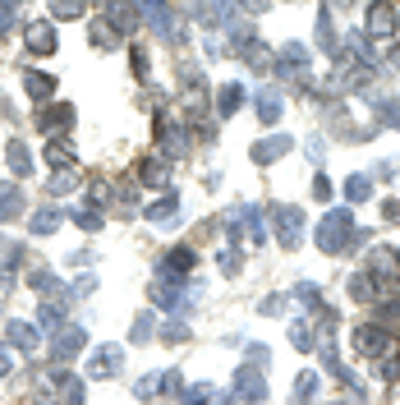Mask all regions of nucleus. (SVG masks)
I'll use <instances>...</instances> for the list:
<instances>
[{
    "mask_svg": "<svg viewBox=\"0 0 400 405\" xmlns=\"http://www.w3.org/2000/svg\"><path fill=\"white\" fill-rule=\"evenodd\" d=\"M350 235H355V217H350V207H336L331 217H322V226H318V244L327 249V254H340V249L350 244Z\"/></svg>",
    "mask_w": 400,
    "mask_h": 405,
    "instance_id": "f257e3e1",
    "label": "nucleus"
},
{
    "mask_svg": "<svg viewBox=\"0 0 400 405\" xmlns=\"http://www.w3.org/2000/svg\"><path fill=\"white\" fill-rule=\"evenodd\" d=\"M355 345H359V355H368V360H382V355H391V350H396V341L382 332V327H359Z\"/></svg>",
    "mask_w": 400,
    "mask_h": 405,
    "instance_id": "f03ea898",
    "label": "nucleus"
},
{
    "mask_svg": "<svg viewBox=\"0 0 400 405\" xmlns=\"http://www.w3.org/2000/svg\"><path fill=\"white\" fill-rule=\"evenodd\" d=\"M271 221H276V235L286 239V244H295L299 230H304V217H299L295 207H276V212H271Z\"/></svg>",
    "mask_w": 400,
    "mask_h": 405,
    "instance_id": "7ed1b4c3",
    "label": "nucleus"
},
{
    "mask_svg": "<svg viewBox=\"0 0 400 405\" xmlns=\"http://www.w3.org/2000/svg\"><path fill=\"white\" fill-rule=\"evenodd\" d=\"M368 33L373 37H391L396 33V9L391 5H373L368 9Z\"/></svg>",
    "mask_w": 400,
    "mask_h": 405,
    "instance_id": "20e7f679",
    "label": "nucleus"
},
{
    "mask_svg": "<svg viewBox=\"0 0 400 405\" xmlns=\"http://www.w3.org/2000/svg\"><path fill=\"white\" fill-rule=\"evenodd\" d=\"M28 46H33V51H55L51 23H33V28H28Z\"/></svg>",
    "mask_w": 400,
    "mask_h": 405,
    "instance_id": "39448f33",
    "label": "nucleus"
},
{
    "mask_svg": "<svg viewBox=\"0 0 400 405\" xmlns=\"http://www.w3.org/2000/svg\"><path fill=\"white\" fill-rule=\"evenodd\" d=\"M286 148H290V139L281 134V139H267V143H258V148H253V157H258V161H276Z\"/></svg>",
    "mask_w": 400,
    "mask_h": 405,
    "instance_id": "423d86ee",
    "label": "nucleus"
},
{
    "mask_svg": "<svg viewBox=\"0 0 400 405\" xmlns=\"http://www.w3.org/2000/svg\"><path fill=\"white\" fill-rule=\"evenodd\" d=\"M79 345H83V332H79V327H65V332L55 336V355H74Z\"/></svg>",
    "mask_w": 400,
    "mask_h": 405,
    "instance_id": "0eeeda50",
    "label": "nucleus"
},
{
    "mask_svg": "<svg viewBox=\"0 0 400 405\" xmlns=\"http://www.w3.org/2000/svg\"><path fill=\"white\" fill-rule=\"evenodd\" d=\"M18 217V189L14 185H0V221Z\"/></svg>",
    "mask_w": 400,
    "mask_h": 405,
    "instance_id": "6e6552de",
    "label": "nucleus"
},
{
    "mask_svg": "<svg viewBox=\"0 0 400 405\" xmlns=\"http://www.w3.org/2000/svg\"><path fill=\"white\" fill-rule=\"evenodd\" d=\"M262 392H267V387H262V378H253V373L244 369V373H239V396H244V401H262Z\"/></svg>",
    "mask_w": 400,
    "mask_h": 405,
    "instance_id": "1a4fd4ad",
    "label": "nucleus"
},
{
    "mask_svg": "<svg viewBox=\"0 0 400 405\" xmlns=\"http://www.w3.org/2000/svg\"><path fill=\"white\" fill-rule=\"evenodd\" d=\"M139 176H143V185H166V180H171V171H166L161 161H143Z\"/></svg>",
    "mask_w": 400,
    "mask_h": 405,
    "instance_id": "9d476101",
    "label": "nucleus"
},
{
    "mask_svg": "<svg viewBox=\"0 0 400 405\" xmlns=\"http://www.w3.org/2000/svg\"><path fill=\"white\" fill-rule=\"evenodd\" d=\"M55 226H60V212H51V207H46V212H37V217H33V230H37V235H51Z\"/></svg>",
    "mask_w": 400,
    "mask_h": 405,
    "instance_id": "9b49d317",
    "label": "nucleus"
},
{
    "mask_svg": "<svg viewBox=\"0 0 400 405\" xmlns=\"http://www.w3.org/2000/svg\"><path fill=\"white\" fill-rule=\"evenodd\" d=\"M28 92H33V102H46L51 97V79L46 74H28Z\"/></svg>",
    "mask_w": 400,
    "mask_h": 405,
    "instance_id": "f8f14e48",
    "label": "nucleus"
},
{
    "mask_svg": "<svg viewBox=\"0 0 400 405\" xmlns=\"http://www.w3.org/2000/svg\"><path fill=\"white\" fill-rule=\"evenodd\" d=\"M9 166H14V176H28V171H33L28 166V148L23 143H9Z\"/></svg>",
    "mask_w": 400,
    "mask_h": 405,
    "instance_id": "ddd939ff",
    "label": "nucleus"
},
{
    "mask_svg": "<svg viewBox=\"0 0 400 405\" xmlns=\"http://www.w3.org/2000/svg\"><path fill=\"white\" fill-rule=\"evenodd\" d=\"M258 115H262V120H276V115H281V97H271V92H262V97H258Z\"/></svg>",
    "mask_w": 400,
    "mask_h": 405,
    "instance_id": "4468645a",
    "label": "nucleus"
},
{
    "mask_svg": "<svg viewBox=\"0 0 400 405\" xmlns=\"http://www.w3.org/2000/svg\"><path fill=\"white\" fill-rule=\"evenodd\" d=\"M221 115H235L239 111V88H235V83H230V88H221Z\"/></svg>",
    "mask_w": 400,
    "mask_h": 405,
    "instance_id": "2eb2a0df",
    "label": "nucleus"
},
{
    "mask_svg": "<svg viewBox=\"0 0 400 405\" xmlns=\"http://www.w3.org/2000/svg\"><path fill=\"white\" fill-rule=\"evenodd\" d=\"M345 194L355 198V202H364L368 194H373V185H368V176H355V180H350V185H345Z\"/></svg>",
    "mask_w": 400,
    "mask_h": 405,
    "instance_id": "dca6fc26",
    "label": "nucleus"
},
{
    "mask_svg": "<svg viewBox=\"0 0 400 405\" xmlns=\"http://www.w3.org/2000/svg\"><path fill=\"white\" fill-rule=\"evenodd\" d=\"M79 9H83V0H55L51 14H55V18H70V14H79Z\"/></svg>",
    "mask_w": 400,
    "mask_h": 405,
    "instance_id": "f3484780",
    "label": "nucleus"
},
{
    "mask_svg": "<svg viewBox=\"0 0 400 405\" xmlns=\"http://www.w3.org/2000/svg\"><path fill=\"white\" fill-rule=\"evenodd\" d=\"M313 194H318V198H331V180H327V176L313 180Z\"/></svg>",
    "mask_w": 400,
    "mask_h": 405,
    "instance_id": "a211bd4d",
    "label": "nucleus"
},
{
    "mask_svg": "<svg viewBox=\"0 0 400 405\" xmlns=\"http://www.w3.org/2000/svg\"><path fill=\"white\" fill-rule=\"evenodd\" d=\"M0 373H9V355L5 350H0Z\"/></svg>",
    "mask_w": 400,
    "mask_h": 405,
    "instance_id": "6ab92c4d",
    "label": "nucleus"
}]
</instances>
